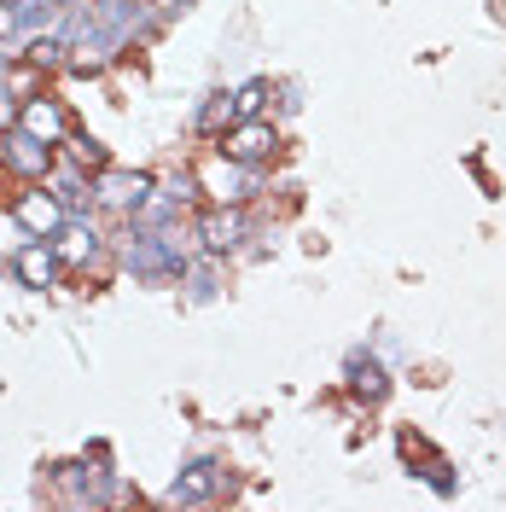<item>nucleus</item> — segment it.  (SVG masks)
<instances>
[{
    "mask_svg": "<svg viewBox=\"0 0 506 512\" xmlns=\"http://www.w3.org/2000/svg\"><path fill=\"white\" fill-rule=\"evenodd\" d=\"M198 245L204 256H222V251H239L245 245V233H251V216H245V204H216L210 216H198Z\"/></svg>",
    "mask_w": 506,
    "mask_h": 512,
    "instance_id": "39448f33",
    "label": "nucleus"
},
{
    "mask_svg": "<svg viewBox=\"0 0 506 512\" xmlns=\"http://www.w3.org/2000/svg\"><path fill=\"white\" fill-rule=\"evenodd\" d=\"M64 216H70V210L53 198V187L47 192H18V204H12V222L24 227L30 239H53V233L64 227Z\"/></svg>",
    "mask_w": 506,
    "mask_h": 512,
    "instance_id": "0eeeda50",
    "label": "nucleus"
},
{
    "mask_svg": "<svg viewBox=\"0 0 506 512\" xmlns=\"http://www.w3.org/2000/svg\"><path fill=\"white\" fill-rule=\"evenodd\" d=\"M274 146H280V134L262 123V117H245L239 128H227L222 134V152L227 158H239V163H251V169L274 158Z\"/></svg>",
    "mask_w": 506,
    "mask_h": 512,
    "instance_id": "6e6552de",
    "label": "nucleus"
},
{
    "mask_svg": "<svg viewBox=\"0 0 506 512\" xmlns=\"http://www.w3.org/2000/svg\"><path fill=\"white\" fill-rule=\"evenodd\" d=\"M18 128H30V134H41L47 146H59V140H70V111H64L59 99L35 94L18 105Z\"/></svg>",
    "mask_w": 506,
    "mask_h": 512,
    "instance_id": "9d476101",
    "label": "nucleus"
},
{
    "mask_svg": "<svg viewBox=\"0 0 506 512\" xmlns=\"http://www.w3.org/2000/svg\"><path fill=\"white\" fill-rule=\"evenodd\" d=\"M233 123H239V94H210V105L198 111V128L204 134H227Z\"/></svg>",
    "mask_w": 506,
    "mask_h": 512,
    "instance_id": "2eb2a0df",
    "label": "nucleus"
},
{
    "mask_svg": "<svg viewBox=\"0 0 506 512\" xmlns=\"http://www.w3.org/2000/svg\"><path fill=\"white\" fill-rule=\"evenodd\" d=\"M0 163L12 169V175H24V181H47V169H53V146L30 134V128H0Z\"/></svg>",
    "mask_w": 506,
    "mask_h": 512,
    "instance_id": "7ed1b4c3",
    "label": "nucleus"
},
{
    "mask_svg": "<svg viewBox=\"0 0 506 512\" xmlns=\"http://www.w3.org/2000/svg\"><path fill=\"white\" fill-rule=\"evenodd\" d=\"M192 297H198V303H204V297H216V274H210V268H198V274H192Z\"/></svg>",
    "mask_w": 506,
    "mask_h": 512,
    "instance_id": "aec40b11",
    "label": "nucleus"
},
{
    "mask_svg": "<svg viewBox=\"0 0 506 512\" xmlns=\"http://www.w3.org/2000/svg\"><path fill=\"white\" fill-rule=\"evenodd\" d=\"M349 390H355V396H367V402H384L390 379H384V367L373 361V355H349Z\"/></svg>",
    "mask_w": 506,
    "mask_h": 512,
    "instance_id": "4468645a",
    "label": "nucleus"
},
{
    "mask_svg": "<svg viewBox=\"0 0 506 512\" xmlns=\"http://www.w3.org/2000/svg\"><path fill=\"white\" fill-rule=\"evenodd\" d=\"M152 192H158V181L140 175V169H117V163L94 169V204H111V210H128V216H134Z\"/></svg>",
    "mask_w": 506,
    "mask_h": 512,
    "instance_id": "f03ea898",
    "label": "nucleus"
},
{
    "mask_svg": "<svg viewBox=\"0 0 506 512\" xmlns=\"http://www.w3.org/2000/svg\"><path fill=\"white\" fill-rule=\"evenodd\" d=\"M47 187H53V198H59L64 210H88V204H94V187L82 181V163L76 158L64 163V169L53 163V169H47Z\"/></svg>",
    "mask_w": 506,
    "mask_h": 512,
    "instance_id": "9b49d317",
    "label": "nucleus"
},
{
    "mask_svg": "<svg viewBox=\"0 0 506 512\" xmlns=\"http://www.w3.org/2000/svg\"><path fill=\"white\" fill-rule=\"evenodd\" d=\"M12 99H18L12 88H0V128H12V123H18V105H12Z\"/></svg>",
    "mask_w": 506,
    "mask_h": 512,
    "instance_id": "412c9836",
    "label": "nucleus"
},
{
    "mask_svg": "<svg viewBox=\"0 0 506 512\" xmlns=\"http://www.w3.org/2000/svg\"><path fill=\"white\" fill-rule=\"evenodd\" d=\"M53 251H59L64 268H82V262L99 251V233L94 227H59V233H53Z\"/></svg>",
    "mask_w": 506,
    "mask_h": 512,
    "instance_id": "ddd939ff",
    "label": "nucleus"
},
{
    "mask_svg": "<svg viewBox=\"0 0 506 512\" xmlns=\"http://www.w3.org/2000/svg\"><path fill=\"white\" fill-rule=\"evenodd\" d=\"M64 53H70V41H64V35H35L30 47H24V59H30L35 70H59Z\"/></svg>",
    "mask_w": 506,
    "mask_h": 512,
    "instance_id": "dca6fc26",
    "label": "nucleus"
},
{
    "mask_svg": "<svg viewBox=\"0 0 506 512\" xmlns=\"http://www.w3.org/2000/svg\"><path fill=\"white\" fill-rule=\"evenodd\" d=\"M53 483H59V495L70 507H105V501H111V483H105L99 466H59Z\"/></svg>",
    "mask_w": 506,
    "mask_h": 512,
    "instance_id": "1a4fd4ad",
    "label": "nucleus"
},
{
    "mask_svg": "<svg viewBox=\"0 0 506 512\" xmlns=\"http://www.w3.org/2000/svg\"><path fill=\"white\" fill-rule=\"evenodd\" d=\"M128 268H134V280H181L187 274V251L169 239V227H134V239H128Z\"/></svg>",
    "mask_w": 506,
    "mask_h": 512,
    "instance_id": "f257e3e1",
    "label": "nucleus"
},
{
    "mask_svg": "<svg viewBox=\"0 0 506 512\" xmlns=\"http://www.w3.org/2000/svg\"><path fill=\"white\" fill-rule=\"evenodd\" d=\"M198 187L210 192L216 204H245L256 192V175H251V163H239V158H210L204 169H198Z\"/></svg>",
    "mask_w": 506,
    "mask_h": 512,
    "instance_id": "423d86ee",
    "label": "nucleus"
},
{
    "mask_svg": "<svg viewBox=\"0 0 506 512\" xmlns=\"http://www.w3.org/2000/svg\"><path fill=\"white\" fill-rule=\"evenodd\" d=\"M425 478H431V489H437V495H454V466H448V460H437V454H431V472H425Z\"/></svg>",
    "mask_w": 506,
    "mask_h": 512,
    "instance_id": "6ab92c4d",
    "label": "nucleus"
},
{
    "mask_svg": "<svg viewBox=\"0 0 506 512\" xmlns=\"http://www.w3.org/2000/svg\"><path fill=\"white\" fill-rule=\"evenodd\" d=\"M12 268H18V280H24V286H53V280H59V251H53V245H24V251H18V262H12Z\"/></svg>",
    "mask_w": 506,
    "mask_h": 512,
    "instance_id": "f8f14e48",
    "label": "nucleus"
},
{
    "mask_svg": "<svg viewBox=\"0 0 506 512\" xmlns=\"http://www.w3.org/2000/svg\"><path fill=\"white\" fill-rule=\"evenodd\" d=\"M70 158L82 163V169H105V146H99V140H88V134H70Z\"/></svg>",
    "mask_w": 506,
    "mask_h": 512,
    "instance_id": "f3484780",
    "label": "nucleus"
},
{
    "mask_svg": "<svg viewBox=\"0 0 506 512\" xmlns=\"http://www.w3.org/2000/svg\"><path fill=\"white\" fill-rule=\"evenodd\" d=\"M262 94H268V82H245L239 88V117H256L262 111Z\"/></svg>",
    "mask_w": 506,
    "mask_h": 512,
    "instance_id": "a211bd4d",
    "label": "nucleus"
},
{
    "mask_svg": "<svg viewBox=\"0 0 506 512\" xmlns=\"http://www.w3.org/2000/svg\"><path fill=\"white\" fill-rule=\"evenodd\" d=\"M222 483H227V466L204 454V460L181 466V478L169 483V507H210V501L222 495Z\"/></svg>",
    "mask_w": 506,
    "mask_h": 512,
    "instance_id": "20e7f679",
    "label": "nucleus"
}]
</instances>
